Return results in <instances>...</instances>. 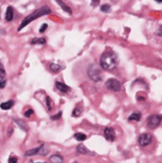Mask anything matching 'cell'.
Segmentation results:
<instances>
[{
	"label": "cell",
	"mask_w": 162,
	"mask_h": 163,
	"mask_svg": "<svg viewBox=\"0 0 162 163\" xmlns=\"http://www.w3.org/2000/svg\"><path fill=\"white\" fill-rule=\"evenodd\" d=\"M118 58L113 51H106L100 57V67L105 71H112L117 66Z\"/></svg>",
	"instance_id": "obj_1"
},
{
	"label": "cell",
	"mask_w": 162,
	"mask_h": 163,
	"mask_svg": "<svg viewBox=\"0 0 162 163\" xmlns=\"http://www.w3.org/2000/svg\"><path fill=\"white\" fill-rule=\"evenodd\" d=\"M49 14H51V10H50V8L48 6H43L41 8H39L38 10L35 11V12H33L30 15H28L26 18H24V20L22 21L21 25L18 27V31H21L24 27H26L28 24H30L32 21L41 17V16H43V15Z\"/></svg>",
	"instance_id": "obj_2"
},
{
	"label": "cell",
	"mask_w": 162,
	"mask_h": 163,
	"mask_svg": "<svg viewBox=\"0 0 162 163\" xmlns=\"http://www.w3.org/2000/svg\"><path fill=\"white\" fill-rule=\"evenodd\" d=\"M88 75L91 78L93 81H101L102 76H101V72H100V70L98 69V67H96V65H91L88 69Z\"/></svg>",
	"instance_id": "obj_3"
},
{
	"label": "cell",
	"mask_w": 162,
	"mask_h": 163,
	"mask_svg": "<svg viewBox=\"0 0 162 163\" xmlns=\"http://www.w3.org/2000/svg\"><path fill=\"white\" fill-rule=\"evenodd\" d=\"M106 87L113 92H119L121 89V84L115 78H110L106 81Z\"/></svg>",
	"instance_id": "obj_4"
},
{
	"label": "cell",
	"mask_w": 162,
	"mask_h": 163,
	"mask_svg": "<svg viewBox=\"0 0 162 163\" xmlns=\"http://www.w3.org/2000/svg\"><path fill=\"white\" fill-rule=\"evenodd\" d=\"M161 121H162V115H152L151 116H149V118H148V126L152 129L156 128L157 126H159Z\"/></svg>",
	"instance_id": "obj_5"
},
{
	"label": "cell",
	"mask_w": 162,
	"mask_h": 163,
	"mask_svg": "<svg viewBox=\"0 0 162 163\" xmlns=\"http://www.w3.org/2000/svg\"><path fill=\"white\" fill-rule=\"evenodd\" d=\"M152 134L148 133L141 134L138 137V144L140 146H148L151 142H152Z\"/></svg>",
	"instance_id": "obj_6"
},
{
	"label": "cell",
	"mask_w": 162,
	"mask_h": 163,
	"mask_svg": "<svg viewBox=\"0 0 162 163\" xmlns=\"http://www.w3.org/2000/svg\"><path fill=\"white\" fill-rule=\"evenodd\" d=\"M104 136H105V138L108 140V141H114L115 138V131L113 128H110V127H107L105 128L104 130Z\"/></svg>",
	"instance_id": "obj_7"
},
{
	"label": "cell",
	"mask_w": 162,
	"mask_h": 163,
	"mask_svg": "<svg viewBox=\"0 0 162 163\" xmlns=\"http://www.w3.org/2000/svg\"><path fill=\"white\" fill-rule=\"evenodd\" d=\"M55 86H57V88L59 90L60 92H62V93H68L70 91V87H68L64 83L57 82V83H55Z\"/></svg>",
	"instance_id": "obj_8"
},
{
	"label": "cell",
	"mask_w": 162,
	"mask_h": 163,
	"mask_svg": "<svg viewBox=\"0 0 162 163\" xmlns=\"http://www.w3.org/2000/svg\"><path fill=\"white\" fill-rule=\"evenodd\" d=\"M50 161H51L52 163H62L63 157L59 155H53L50 157Z\"/></svg>",
	"instance_id": "obj_9"
},
{
	"label": "cell",
	"mask_w": 162,
	"mask_h": 163,
	"mask_svg": "<svg viewBox=\"0 0 162 163\" xmlns=\"http://www.w3.org/2000/svg\"><path fill=\"white\" fill-rule=\"evenodd\" d=\"M7 21H12L14 18V10L12 7H8L7 12H6V15H5Z\"/></svg>",
	"instance_id": "obj_10"
},
{
	"label": "cell",
	"mask_w": 162,
	"mask_h": 163,
	"mask_svg": "<svg viewBox=\"0 0 162 163\" xmlns=\"http://www.w3.org/2000/svg\"><path fill=\"white\" fill-rule=\"evenodd\" d=\"M13 106H14V101L10 100V101H7V102L1 103V105H0V108H1L2 110H10Z\"/></svg>",
	"instance_id": "obj_11"
},
{
	"label": "cell",
	"mask_w": 162,
	"mask_h": 163,
	"mask_svg": "<svg viewBox=\"0 0 162 163\" xmlns=\"http://www.w3.org/2000/svg\"><path fill=\"white\" fill-rule=\"evenodd\" d=\"M57 2L60 5V7L62 8V10H63V11H65L66 13H68V14H72V10L70 9V7H69V6H67V5H66L64 2L61 1V0H57Z\"/></svg>",
	"instance_id": "obj_12"
},
{
	"label": "cell",
	"mask_w": 162,
	"mask_h": 163,
	"mask_svg": "<svg viewBox=\"0 0 162 163\" xmlns=\"http://www.w3.org/2000/svg\"><path fill=\"white\" fill-rule=\"evenodd\" d=\"M76 150H77L78 153H80V154H91V153H90V151H89L83 144L78 145V146H77V148H76Z\"/></svg>",
	"instance_id": "obj_13"
},
{
	"label": "cell",
	"mask_w": 162,
	"mask_h": 163,
	"mask_svg": "<svg viewBox=\"0 0 162 163\" xmlns=\"http://www.w3.org/2000/svg\"><path fill=\"white\" fill-rule=\"evenodd\" d=\"M140 118H141V114L139 113H133L129 116L130 121H139Z\"/></svg>",
	"instance_id": "obj_14"
},
{
	"label": "cell",
	"mask_w": 162,
	"mask_h": 163,
	"mask_svg": "<svg viewBox=\"0 0 162 163\" xmlns=\"http://www.w3.org/2000/svg\"><path fill=\"white\" fill-rule=\"evenodd\" d=\"M40 148L41 147H39V148H35V149H31L29 151H27L26 153H25V155L26 156H31V155H35L36 154L39 153V151H40Z\"/></svg>",
	"instance_id": "obj_15"
},
{
	"label": "cell",
	"mask_w": 162,
	"mask_h": 163,
	"mask_svg": "<svg viewBox=\"0 0 162 163\" xmlns=\"http://www.w3.org/2000/svg\"><path fill=\"white\" fill-rule=\"evenodd\" d=\"M50 69H51V71L53 72H60L61 70H62V67H61L60 65H57V64H51V66H50Z\"/></svg>",
	"instance_id": "obj_16"
},
{
	"label": "cell",
	"mask_w": 162,
	"mask_h": 163,
	"mask_svg": "<svg viewBox=\"0 0 162 163\" xmlns=\"http://www.w3.org/2000/svg\"><path fill=\"white\" fill-rule=\"evenodd\" d=\"M75 137L78 140V141H83V140H85L87 138L86 134H82V133H76L75 134Z\"/></svg>",
	"instance_id": "obj_17"
},
{
	"label": "cell",
	"mask_w": 162,
	"mask_h": 163,
	"mask_svg": "<svg viewBox=\"0 0 162 163\" xmlns=\"http://www.w3.org/2000/svg\"><path fill=\"white\" fill-rule=\"evenodd\" d=\"M15 122L17 123L18 126L22 129V130L27 131V125H26V123H25L24 121H22V120H18V119H15Z\"/></svg>",
	"instance_id": "obj_18"
},
{
	"label": "cell",
	"mask_w": 162,
	"mask_h": 163,
	"mask_svg": "<svg viewBox=\"0 0 162 163\" xmlns=\"http://www.w3.org/2000/svg\"><path fill=\"white\" fill-rule=\"evenodd\" d=\"M100 10H101L103 13H110L111 12V6L108 4H104L100 7Z\"/></svg>",
	"instance_id": "obj_19"
},
{
	"label": "cell",
	"mask_w": 162,
	"mask_h": 163,
	"mask_svg": "<svg viewBox=\"0 0 162 163\" xmlns=\"http://www.w3.org/2000/svg\"><path fill=\"white\" fill-rule=\"evenodd\" d=\"M46 42L45 38H35L32 41V44H44Z\"/></svg>",
	"instance_id": "obj_20"
},
{
	"label": "cell",
	"mask_w": 162,
	"mask_h": 163,
	"mask_svg": "<svg viewBox=\"0 0 162 163\" xmlns=\"http://www.w3.org/2000/svg\"><path fill=\"white\" fill-rule=\"evenodd\" d=\"M81 115V110L79 108H75L74 110V112H72V116H79Z\"/></svg>",
	"instance_id": "obj_21"
},
{
	"label": "cell",
	"mask_w": 162,
	"mask_h": 163,
	"mask_svg": "<svg viewBox=\"0 0 162 163\" xmlns=\"http://www.w3.org/2000/svg\"><path fill=\"white\" fill-rule=\"evenodd\" d=\"M6 85V80H5V78L0 76V89H3Z\"/></svg>",
	"instance_id": "obj_22"
},
{
	"label": "cell",
	"mask_w": 162,
	"mask_h": 163,
	"mask_svg": "<svg viewBox=\"0 0 162 163\" xmlns=\"http://www.w3.org/2000/svg\"><path fill=\"white\" fill-rule=\"evenodd\" d=\"M9 163H18V160L15 156L12 155V156H10V158H9Z\"/></svg>",
	"instance_id": "obj_23"
},
{
	"label": "cell",
	"mask_w": 162,
	"mask_h": 163,
	"mask_svg": "<svg viewBox=\"0 0 162 163\" xmlns=\"http://www.w3.org/2000/svg\"><path fill=\"white\" fill-rule=\"evenodd\" d=\"M32 114H33V111H32V109H29L27 112H25V114H24V115H25L26 117H30Z\"/></svg>",
	"instance_id": "obj_24"
},
{
	"label": "cell",
	"mask_w": 162,
	"mask_h": 163,
	"mask_svg": "<svg viewBox=\"0 0 162 163\" xmlns=\"http://www.w3.org/2000/svg\"><path fill=\"white\" fill-rule=\"evenodd\" d=\"M5 74H6V71H5V69H4L3 64L0 62V75H5Z\"/></svg>",
	"instance_id": "obj_25"
},
{
	"label": "cell",
	"mask_w": 162,
	"mask_h": 163,
	"mask_svg": "<svg viewBox=\"0 0 162 163\" xmlns=\"http://www.w3.org/2000/svg\"><path fill=\"white\" fill-rule=\"evenodd\" d=\"M47 28H48V25L47 24H43L40 28V30H39V32H44L46 30H47Z\"/></svg>",
	"instance_id": "obj_26"
},
{
	"label": "cell",
	"mask_w": 162,
	"mask_h": 163,
	"mask_svg": "<svg viewBox=\"0 0 162 163\" xmlns=\"http://www.w3.org/2000/svg\"><path fill=\"white\" fill-rule=\"evenodd\" d=\"M47 106H48V109L51 111L52 110V106H51V98L49 97H47Z\"/></svg>",
	"instance_id": "obj_27"
},
{
	"label": "cell",
	"mask_w": 162,
	"mask_h": 163,
	"mask_svg": "<svg viewBox=\"0 0 162 163\" xmlns=\"http://www.w3.org/2000/svg\"><path fill=\"white\" fill-rule=\"evenodd\" d=\"M61 115H62V113H61V112H60V113H58L57 115H53V116H52V119H53V120H57V119L60 118Z\"/></svg>",
	"instance_id": "obj_28"
},
{
	"label": "cell",
	"mask_w": 162,
	"mask_h": 163,
	"mask_svg": "<svg viewBox=\"0 0 162 163\" xmlns=\"http://www.w3.org/2000/svg\"><path fill=\"white\" fill-rule=\"evenodd\" d=\"M98 0H92V5L93 6H96V5L98 4Z\"/></svg>",
	"instance_id": "obj_29"
},
{
	"label": "cell",
	"mask_w": 162,
	"mask_h": 163,
	"mask_svg": "<svg viewBox=\"0 0 162 163\" xmlns=\"http://www.w3.org/2000/svg\"><path fill=\"white\" fill-rule=\"evenodd\" d=\"M159 30H160L161 32H157V35H161V36H162V28H161V29H159Z\"/></svg>",
	"instance_id": "obj_30"
},
{
	"label": "cell",
	"mask_w": 162,
	"mask_h": 163,
	"mask_svg": "<svg viewBox=\"0 0 162 163\" xmlns=\"http://www.w3.org/2000/svg\"><path fill=\"white\" fill-rule=\"evenodd\" d=\"M156 2H158V3H162V0H155Z\"/></svg>",
	"instance_id": "obj_31"
},
{
	"label": "cell",
	"mask_w": 162,
	"mask_h": 163,
	"mask_svg": "<svg viewBox=\"0 0 162 163\" xmlns=\"http://www.w3.org/2000/svg\"><path fill=\"white\" fill-rule=\"evenodd\" d=\"M37 163H45V162H37Z\"/></svg>",
	"instance_id": "obj_32"
},
{
	"label": "cell",
	"mask_w": 162,
	"mask_h": 163,
	"mask_svg": "<svg viewBox=\"0 0 162 163\" xmlns=\"http://www.w3.org/2000/svg\"><path fill=\"white\" fill-rule=\"evenodd\" d=\"M75 163H78V162H75Z\"/></svg>",
	"instance_id": "obj_33"
}]
</instances>
